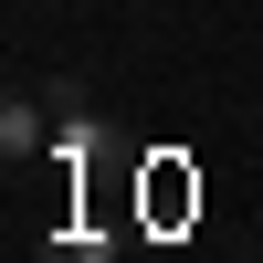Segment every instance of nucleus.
Masks as SVG:
<instances>
[{"mask_svg": "<svg viewBox=\"0 0 263 263\" xmlns=\"http://www.w3.org/2000/svg\"><path fill=\"white\" fill-rule=\"evenodd\" d=\"M0 147H11V158H42V147H53V105H42V95H11V105H0Z\"/></svg>", "mask_w": 263, "mask_h": 263, "instance_id": "f257e3e1", "label": "nucleus"}, {"mask_svg": "<svg viewBox=\"0 0 263 263\" xmlns=\"http://www.w3.org/2000/svg\"><path fill=\"white\" fill-rule=\"evenodd\" d=\"M53 263H116V242H95V232H63V242H53Z\"/></svg>", "mask_w": 263, "mask_h": 263, "instance_id": "f03ea898", "label": "nucleus"}]
</instances>
